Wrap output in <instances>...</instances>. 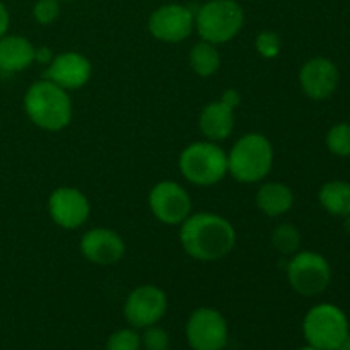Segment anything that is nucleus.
<instances>
[{"instance_id":"20e7f679","label":"nucleus","mask_w":350,"mask_h":350,"mask_svg":"<svg viewBox=\"0 0 350 350\" xmlns=\"http://www.w3.org/2000/svg\"><path fill=\"white\" fill-rule=\"evenodd\" d=\"M178 166L191 185L212 187L228 176V152L217 142H193L181 150Z\"/></svg>"},{"instance_id":"f03ea898","label":"nucleus","mask_w":350,"mask_h":350,"mask_svg":"<svg viewBox=\"0 0 350 350\" xmlns=\"http://www.w3.org/2000/svg\"><path fill=\"white\" fill-rule=\"evenodd\" d=\"M24 111L38 129L60 132L72 120L70 96L60 85L43 79L27 89L24 96Z\"/></svg>"},{"instance_id":"dca6fc26","label":"nucleus","mask_w":350,"mask_h":350,"mask_svg":"<svg viewBox=\"0 0 350 350\" xmlns=\"http://www.w3.org/2000/svg\"><path fill=\"white\" fill-rule=\"evenodd\" d=\"M198 126L202 133L207 137L211 142H221L226 140L234 130V109L219 99L212 101L202 109Z\"/></svg>"},{"instance_id":"aec40b11","label":"nucleus","mask_w":350,"mask_h":350,"mask_svg":"<svg viewBox=\"0 0 350 350\" xmlns=\"http://www.w3.org/2000/svg\"><path fill=\"white\" fill-rule=\"evenodd\" d=\"M188 64H190L191 70L197 75H200V77H211L221 67V55H219L215 44L202 40L197 44H193V48L190 50Z\"/></svg>"},{"instance_id":"2eb2a0df","label":"nucleus","mask_w":350,"mask_h":350,"mask_svg":"<svg viewBox=\"0 0 350 350\" xmlns=\"http://www.w3.org/2000/svg\"><path fill=\"white\" fill-rule=\"evenodd\" d=\"M299 82L303 92L311 99H327L338 85V70L328 58H311L299 72Z\"/></svg>"},{"instance_id":"9b49d317","label":"nucleus","mask_w":350,"mask_h":350,"mask_svg":"<svg viewBox=\"0 0 350 350\" xmlns=\"http://www.w3.org/2000/svg\"><path fill=\"white\" fill-rule=\"evenodd\" d=\"M48 214L58 228L74 231L88 222L91 215V204L77 188L60 187L48 198Z\"/></svg>"},{"instance_id":"bb28decb","label":"nucleus","mask_w":350,"mask_h":350,"mask_svg":"<svg viewBox=\"0 0 350 350\" xmlns=\"http://www.w3.org/2000/svg\"><path fill=\"white\" fill-rule=\"evenodd\" d=\"M221 101L224 103V105H228L229 108L236 109L239 106V103H241V94H239L236 89H226L221 96Z\"/></svg>"},{"instance_id":"9d476101","label":"nucleus","mask_w":350,"mask_h":350,"mask_svg":"<svg viewBox=\"0 0 350 350\" xmlns=\"http://www.w3.org/2000/svg\"><path fill=\"white\" fill-rule=\"evenodd\" d=\"M167 297L163 289L152 284L135 287L123 306L126 321L135 328H147L161 321L166 314Z\"/></svg>"},{"instance_id":"c85d7f7f","label":"nucleus","mask_w":350,"mask_h":350,"mask_svg":"<svg viewBox=\"0 0 350 350\" xmlns=\"http://www.w3.org/2000/svg\"><path fill=\"white\" fill-rule=\"evenodd\" d=\"M34 60H38L40 64L48 65L51 60H53V53H51L50 48H46V46L36 48V55H34Z\"/></svg>"},{"instance_id":"2f4dec72","label":"nucleus","mask_w":350,"mask_h":350,"mask_svg":"<svg viewBox=\"0 0 350 350\" xmlns=\"http://www.w3.org/2000/svg\"><path fill=\"white\" fill-rule=\"evenodd\" d=\"M65 2H70V0H65Z\"/></svg>"},{"instance_id":"6ab92c4d","label":"nucleus","mask_w":350,"mask_h":350,"mask_svg":"<svg viewBox=\"0 0 350 350\" xmlns=\"http://www.w3.org/2000/svg\"><path fill=\"white\" fill-rule=\"evenodd\" d=\"M320 204L332 215H350V183L328 181L321 187Z\"/></svg>"},{"instance_id":"4468645a","label":"nucleus","mask_w":350,"mask_h":350,"mask_svg":"<svg viewBox=\"0 0 350 350\" xmlns=\"http://www.w3.org/2000/svg\"><path fill=\"white\" fill-rule=\"evenodd\" d=\"M81 253L88 262L96 265H113L125 255V243L113 229L94 228L82 236Z\"/></svg>"},{"instance_id":"f8f14e48","label":"nucleus","mask_w":350,"mask_h":350,"mask_svg":"<svg viewBox=\"0 0 350 350\" xmlns=\"http://www.w3.org/2000/svg\"><path fill=\"white\" fill-rule=\"evenodd\" d=\"M149 33L163 43H181L195 27V16L188 7L167 3L154 10L149 17Z\"/></svg>"},{"instance_id":"f3484780","label":"nucleus","mask_w":350,"mask_h":350,"mask_svg":"<svg viewBox=\"0 0 350 350\" xmlns=\"http://www.w3.org/2000/svg\"><path fill=\"white\" fill-rule=\"evenodd\" d=\"M36 48L27 38L19 34H3L0 38V70L21 72L34 62Z\"/></svg>"},{"instance_id":"a878e982","label":"nucleus","mask_w":350,"mask_h":350,"mask_svg":"<svg viewBox=\"0 0 350 350\" xmlns=\"http://www.w3.org/2000/svg\"><path fill=\"white\" fill-rule=\"evenodd\" d=\"M140 344L146 350H167L170 349V335L166 334V330L152 325V327L146 328L144 335L140 337Z\"/></svg>"},{"instance_id":"0eeeda50","label":"nucleus","mask_w":350,"mask_h":350,"mask_svg":"<svg viewBox=\"0 0 350 350\" xmlns=\"http://www.w3.org/2000/svg\"><path fill=\"white\" fill-rule=\"evenodd\" d=\"M332 270L325 256L314 252L294 253L287 265V280L301 296H317L328 287Z\"/></svg>"},{"instance_id":"393cba45","label":"nucleus","mask_w":350,"mask_h":350,"mask_svg":"<svg viewBox=\"0 0 350 350\" xmlns=\"http://www.w3.org/2000/svg\"><path fill=\"white\" fill-rule=\"evenodd\" d=\"M33 16L43 26L53 24L60 16V3L58 0H38L33 7Z\"/></svg>"},{"instance_id":"7c9ffc66","label":"nucleus","mask_w":350,"mask_h":350,"mask_svg":"<svg viewBox=\"0 0 350 350\" xmlns=\"http://www.w3.org/2000/svg\"><path fill=\"white\" fill-rule=\"evenodd\" d=\"M297 350H320L317 347H311V345H308V347H303V349H297Z\"/></svg>"},{"instance_id":"ddd939ff","label":"nucleus","mask_w":350,"mask_h":350,"mask_svg":"<svg viewBox=\"0 0 350 350\" xmlns=\"http://www.w3.org/2000/svg\"><path fill=\"white\" fill-rule=\"evenodd\" d=\"M91 77L92 64L88 57L77 51H65L57 55L44 70V79L60 85L65 91L84 88Z\"/></svg>"},{"instance_id":"4be33fe9","label":"nucleus","mask_w":350,"mask_h":350,"mask_svg":"<svg viewBox=\"0 0 350 350\" xmlns=\"http://www.w3.org/2000/svg\"><path fill=\"white\" fill-rule=\"evenodd\" d=\"M327 146L335 156L349 157L350 156V125L349 123H338L332 126L327 133Z\"/></svg>"},{"instance_id":"b1692460","label":"nucleus","mask_w":350,"mask_h":350,"mask_svg":"<svg viewBox=\"0 0 350 350\" xmlns=\"http://www.w3.org/2000/svg\"><path fill=\"white\" fill-rule=\"evenodd\" d=\"M256 51L262 55L263 58H275L280 53V48H282V40L277 33L273 31H263L258 34L255 41Z\"/></svg>"},{"instance_id":"c756f323","label":"nucleus","mask_w":350,"mask_h":350,"mask_svg":"<svg viewBox=\"0 0 350 350\" xmlns=\"http://www.w3.org/2000/svg\"><path fill=\"white\" fill-rule=\"evenodd\" d=\"M335 350H350V334L344 338V342H342V344L338 345V347Z\"/></svg>"},{"instance_id":"f257e3e1","label":"nucleus","mask_w":350,"mask_h":350,"mask_svg":"<svg viewBox=\"0 0 350 350\" xmlns=\"http://www.w3.org/2000/svg\"><path fill=\"white\" fill-rule=\"evenodd\" d=\"M180 243L188 256L198 262L226 258L236 246V231L231 222L219 214H190L180 229Z\"/></svg>"},{"instance_id":"39448f33","label":"nucleus","mask_w":350,"mask_h":350,"mask_svg":"<svg viewBox=\"0 0 350 350\" xmlns=\"http://www.w3.org/2000/svg\"><path fill=\"white\" fill-rule=\"evenodd\" d=\"M243 24L245 12L234 0H211L195 14V27L200 38L215 46L234 40Z\"/></svg>"},{"instance_id":"a211bd4d","label":"nucleus","mask_w":350,"mask_h":350,"mask_svg":"<svg viewBox=\"0 0 350 350\" xmlns=\"http://www.w3.org/2000/svg\"><path fill=\"white\" fill-rule=\"evenodd\" d=\"M256 207L269 217H279L287 214L294 205V193L287 185L270 181L262 185L256 191Z\"/></svg>"},{"instance_id":"412c9836","label":"nucleus","mask_w":350,"mask_h":350,"mask_svg":"<svg viewBox=\"0 0 350 350\" xmlns=\"http://www.w3.org/2000/svg\"><path fill=\"white\" fill-rule=\"evenodd\" d=\"M270 243L282 255H294L301 245V234L296 226L279 224L270 234Z\"/></svg>"},{"instance_id":"cd10ccee","label":"nucleus","mask_w":350,"mask_h":350,"mask_svg":"<svg viewBox=\"0 0 350 350\" xmlns=\"http://www.w3.org/2000/svg\"><path fill=\"white\" fill-rule=\"evenodd\" d=\"M9 23H10V16H9V10L7 7L0 2V38L3 34H7V29H9Z\"/></svg>"},{"instance_id":"5701e85b","label":"nucleus","mask_w":350,"mask_h":350,"mask_svg":"<svg viewBox=\"0 0 350 350\" xmlns=\"http://www.w3.org/2000/svg\"><path fill=\"white\" fill-rule=\"evenodd\" d=\"M140 347L142 344H140L139 334L130 328L115 332L106 342V350H140Z\"/></svg>"},{"instance_id":"6e6552de","label":"nucleus","mask_w":350,"mask_h":350,"mask_svg":"<svg viewBox=\"0 0 350 350\" xmlns=\"http://www.w3.org/2000/svg\"><path fill=\"white\" fill-rule=\"evenodd\" d=\"M226 318L214 308H198L187 321V338L193 350H222L228 344Z\"/></svg>"},{"instance_id":"7ed1b4c3","label":"nucleus","mask_w":350,"mask_h":350,"mask_svg":"<svg viewBox=\"0 0 350 350\" xmlns=\"http://www.w3.org/2000/svg\"><path fill=\"white\" fill-rule=\"evenodd\" d=\"M273 166V147L262 133H246L228 154V174L239 183H258L265 180Z\"/></svg>"},{"instance_id":"1a4fd4ad","label":"nucleus","mask_w":350,"mask_h":350,"mask_svg":"<svg viewBox=\"0 0 350 350\" xmlns=\"http://www.w3.org/2000/svg\"><path fill=\"white\" fill-rule=\"evenodd\" d=\"M149 207L154 217L163 224H183L191 214V197L174 181H159L149 193Z\"/></svg>"},{"instance_id":"423d86ee","label":"nucleus","mask_w":350,"mask_h":350,"mask_svg":"<svg viewBox=\"0 0 350 350\" xmlns=\"http://www.w3.org/2000/svg\"><path fill=\"white\" fill-rule=\"evenodd\" d=\"M303 332L311 347L335 350L349 335V320L340 308L334 304H318L308 311Z\"/></svg>"}]
</instances>
